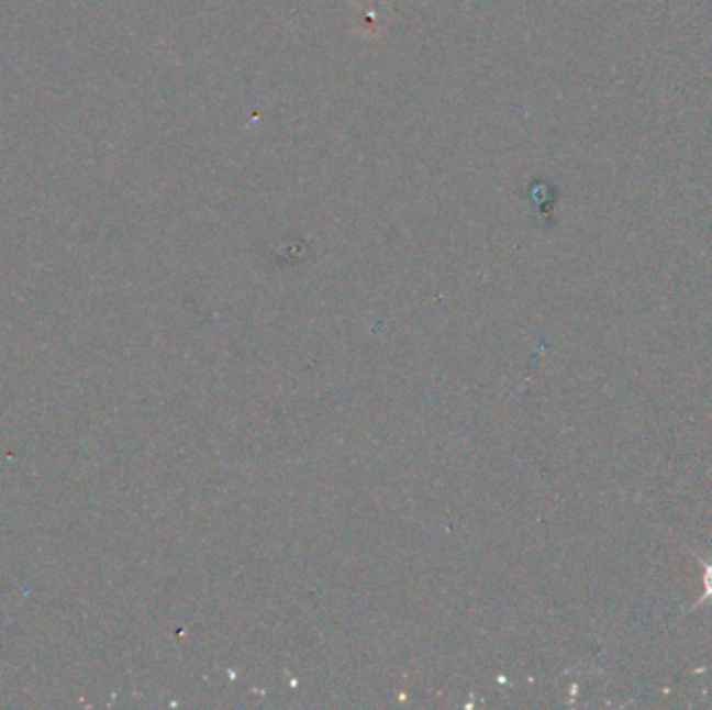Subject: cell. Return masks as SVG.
I'll return each instance as SVG.
<instances>
[{
    "mask_svg": "<svg viewBox=\"0 0 712 710\" xmlns=\"http://www.w3.org/2000/svg\"><path fill=\"white\" fill-rule=\"evenodd\" d=\"M698 563H700V567L704 569V577H702V581H704V593L693 602L690 611L698 609L700 604H704V602H709V600L712 602V563H707V561H702V558H698Z\"/></svg>",
    "mask_w": 712,
    "mask_h": 710,
    "instance_id": "obj_1",
    "label": "cell"
}]
</instances>
